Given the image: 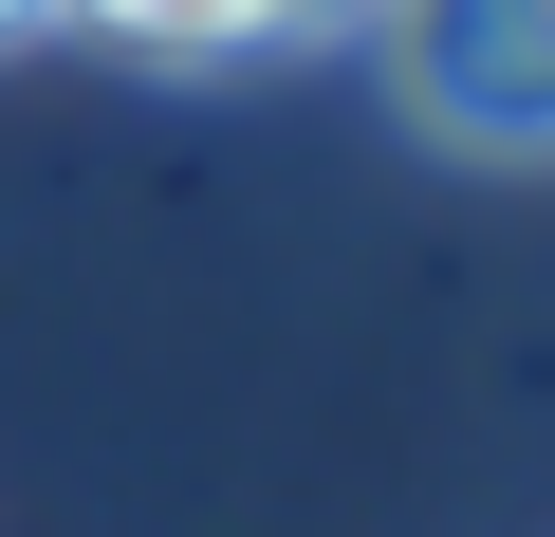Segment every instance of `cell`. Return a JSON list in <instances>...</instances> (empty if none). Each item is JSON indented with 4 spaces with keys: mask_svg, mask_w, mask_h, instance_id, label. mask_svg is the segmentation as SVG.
<instances>
[{
    "mask_svg": "<svg viewBox=\"0 0 555 537\" xmlns=\"http://www.w3.org/2000/svg\"><path fill=\"white\" fill-rule=\"evenodd\" d=\"M389 93L444 149H555V0H371Z\"/></svg>",
    "mask_w": 555,
    "mask_h": 537,
    "instance_id": "cell-1",
    "label": "cell"
},
{
    "mask_svg": "<svg viewBox=\"0 0 555 537\" xmlns=\"http://www.w3.org/2000/svg\"><path fill=\"white\" fill-rule=\"evenodd\" d=\"M75 20H112L130 56H241V38H259V0H75Z\"/></svg>",
    "mask_w": 555,
    "mask_h": 537,
    "instance_id": "cell-2",
    "label": "cell"
},
{
    "mask_svg": "<svg viewBox=\"0 0 555 537\" xmlns=\"http://www.w3.org/2000/svg\"><path fill=\"white\" fill-rule=\"evenodd\" d=\"M334 20H371V0H259V38H334Z\"/></svg>",
    "mask_w": 555,
    "mask_h": 537,
    "instance_id": "cell-3",
    "label": "cell"
},
{
    "mask_svg": "<svg viewBox=\"0 0 555 537\" xmlns=\"http://www.w3.org/2000/svg\"><path fill=\"white\" fill-rule=\"evenodd\" d=\"M20 20H56V0H0V38H20Z\"/></svg>",
    "mask_w": 555,
    "mask_h": 537,
    "instance_id": "cell-4",
    "label": "cell"
}]
</instances>
